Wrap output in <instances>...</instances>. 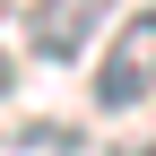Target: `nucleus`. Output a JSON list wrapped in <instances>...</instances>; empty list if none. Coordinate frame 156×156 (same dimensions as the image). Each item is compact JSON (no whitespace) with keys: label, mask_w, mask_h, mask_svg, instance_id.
<instances>
[{"label":"nucleus","mask_w":156,"mask_h":156,"mask_svg":"<svg viewBox=\"0 0 156 156\" xmlns=\"http://www.w3.org/2000/svg\"><path fill=\"white\" fill-rule=\"evenodd\" d=\"M156 95V9H139L122 35H113V52H104V69H95V104L104 113H139Z\"/></svg>","instance_id":"1"},{"label":"nucleus","mask_w":156,"mask_h":156,"mask_svg":"<svg viewBox=\"0 0 156 156\" xmlns=\"http://www.w3.org/2000/svg\"><path fill=\"white\" fill-rule=\"evenodd\" d=\"M113 0H26V35L44 61H78V52L95 44V26H104Z\"/></svg>","instance_id":"2"},{"label":"nucleus","mask_w":156,"mask_h":156,"mask_svg":"<svg viewBox=\"0 0 156 156\" xmlns=\"http://www.w3.org/2000/svg\"><path fill=\"white\" fill-rule=\"evenodd\" d=\"M0 95H9V52H0Z\"/></svg>","instance_id":"3"}]
</instances>
